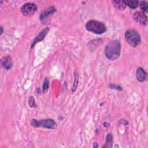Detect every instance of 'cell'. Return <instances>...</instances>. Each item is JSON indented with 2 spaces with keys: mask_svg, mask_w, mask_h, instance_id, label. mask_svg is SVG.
Returning <instances> with one entry per match:
<instances>
[{
  "mask_svg": "<svg viewBox=\"0 0 148 148\" xmlns=\"http://www.w3.org/2000/svg\"><path fill=\"white\" fill-rule=\"evenodd\" d=\"M49 81L48 80L47 78H46L43 82V92H45L46 91H47L48 88H49Z\"/></svg>",
  "mask_w": 148,
  "mask_h": 148,
  "instance_id": "obj_16",
  "label": "cell"
},
{
  "mask_svg": "<svg viewBox=\"0 0 148 148\" xmlns=\"http://www.w3.org/2000/svg\"><path fill=\"white\" fill-rule=\"evenodd\" d=\"M55 12H56V9L54 6H50L48 8L41 13L40 16V20L41 21H44L48 16L51 15Z\"/></svg>",
  "mask_w": 148,
  "mask_h": 148,
  "instance_id": "obj_8",
  "label": "cell"
},
{
  "mask_svg": "<svg viewBox=\"0 0 148 148\" xmlns=\"http://www.w3.org/2000/svg\"><path fill=\"white\" fill-rule=\"evenodd\" d=\"M133 18L141 25H146L147 23V17L142 12H136L133 14Z\"/></svg>",
  "mask_w": 148,
  "mask_h": 148,
  "instance_id": "obj_6",
  "label": "cell"
},
{
  "mask_svg": "<svg viewBox=\"0 0 148 148\" xmlns=\"http://www.w3.org/2000/svg\"><path fill=\"white\" fill-rule=\"evenodd\" d=\"M49 31V27H46L44 29H43L40 32V33L38 34V35H37L35 38L34 39L33 42H32V43L31 45V49H32L34 46L38 42H39L40 41L42 40L46 36V35L47 34L48 32Z\"/></svg>",
  "mask_w": 148,
  "mask_h": 148,
  "instance_id": "obj_7",
  "label": "cell"
},
{
  "mask_svg": "<svg viewBox=\"0 0 148 148\" xmlns=\"http://www.w3.org/2000/svg\"><path fill=\"white\" fill-rule=\"evenodd\" d=\"M1 34H2L3 33V28L2 27H1Z\"/></svg>",
  "mask_w": 148,
  "mask_h": 148,
  "instance_id": "obj_18",
  "label": "cell"
},
{
  "mask_svg": "<svg viewBox=\"0 0 148 148\" xmlns=\"http://www.w3.org/2000/svg\"><path fill=\"white\" fill-rule=\"evenodd\" d=\"M140 9L143 12H147L148 10V3L147 1H141L139 3Z\"/></svg>",
  "mask_w": 148,
  "mask_h": 148,
  "instance_id": "obj_15",
  "label": "cell"
},
{
  "mask_svg": "<svg viewBox=\"0 0 148 148\" xmlns=\"http://www.w3.org/2000/svg\"><path fill=\"white\" fill-rule=\"evenodd\" d=\"M136 77L139 82H143L146 79L147 73L142 68L139 67L136 70Z\"/></svg>",
  "mask_w": 148,
  "mask_h": 148,
  "instance_id": "obj_9",
  "label": "cell"
},
{
  "mask_svg": "<svg viewBox=\"0 0 148 148\" xmlns=\"http://www.w3.org/2000/svg\"><path fill=\"white\" fill-rule=\"evenodd\" d=\"M113 143V136L112 134H108L106 138L105 145L103 147H111Z\"/></svg>",
  "mask_w": 148,
  "mask_h": 148,
  "instance_id": "obj_12",
  "label": "cell"
},
{
  "mask_svg": "<svg viewBox=\"0 0 148 148\" xmlns=\"http://www.w3.org/2000/svg\"><path fill=\"white\" fill-rule=\"evenodd\" d=\"M1 64L2 66L6 70L10 69L12 66V61L10 56L8 55L4 57L1 60Z\"/></svg>",
  "mask_w": 148,
  "mask_h": 148,
  "instance_id": "obj_10",
  "label": "cell"
},
{
  "mask_svg": "<svg viewBox=\"0 0 148 148\" xmlns=\"http://www.w3.org/2000/svg\"><path fill=\"white\" fill-rule=\"evenodd\" d=\"M126 6H129L131 9H135L138 6L139 2L138 1H124Z\"/></svg>",
  "mask_w": 148,
  "mask_h": 148,
  "instance_id": "obj_13",
  "label": "cell"
},
{
  "mask_svg": "<svg viewBox=\"0 0 148 148\" xmlns=\"http://www.w3.org/2000/svg\"><path fill=\"white\" fill-rule=\"evenodd\" d=\"M75 80L73 82V86H72V91L73 92L76 90L77 87V85H78V82H79V76L77 75V73L75 72Z\"/></svg>",
  "mask_w": 148,
  "mask_h": 148,
  "instance_id": "obj_14",
  "label": "cell"
},
{
  "mask_svg": "<svg viewBox=\"0 0 148 148\" xmlns=\"http://www.w3.org/2000/svg\"><path fill=\"white\" fill-rule=\"evenodd\" d=\"M121 51V43L117 40L110 41L105 49L106 58L110 60H115L120 56Z\"/></svg>",
  "mask_w": 148,
  "mask_h": 148,
  "instance_id": "obj_1",
  "label": "cell"
},
{
  "mask_svg": "<svg viewBox=\"0 0 148 148\" xmlns=\"http://www.w3.org/2000/svg\"><path fill=\"white\" fill-rule=\"evenodd\" d=\"M37 9L38 8L34 3L28 2L21 6V12L25 16H30L35 13Z\"/></svg>",
  "mask_w": 148,
  "mask_h": 148,
  "instance_id": "obj_5",
  "label": "cell"
},
{
  "mask_svg": "<svg viewBox=\"0 0 148 148\" xmlns=\"http://www.w3.org/2000/svg\"><path fill=\"white\" fill-rule=\"evenodd\" d=\"M31 124L35 127H43L48 129H55L57 128V123L53 119H43L36 120L32 119L31 121Z\"/></svg>",
  "mask_w": 148,
  "mask_h": 148,
  "instance_id": "obj_4",
  "label": "cell"
},
{
  "mask_svg": "<svg viewBox=\"0 0 148 148\" xmlns=\"http://www.w3.org/2000/svg\"><path fill=\"white\" fill-rule=\"evenodd\" d=\"M112 2L114 7L118 10H124L126 8V5L124 1H113Z\"/></svg>",
  "mask_w": 148,
  "mask_h": 148,
  "instance_id": "obj_11",
  "label": "cell"
},
{
  "mask_svg": "<svg viewBox=\"0 0 148 148\" xmlns=\"http://www.w3.org/2000/svg\"><path fill=\"white\" fill-rule=\"evenodd\" d=\"M28 104L31 108L36 107V104L35 102V99L33 96H31L28 99Z\"/></svg>",
  "mask_w": 148,
  "mask_h": 148,
  "instance_id": "obj_17",
  "label": "cell"
},
{
  "mask_svg": "<svg viewBox=\"0 0 148 148\" xmlns=\"http://www.w3.org/2000/svg\"><path fill=\"white\" fill-rule=\"evenodd\" d=\"M86 28L88 31L96 34H102L106 31V27L101 22L96 20H90L87 22Z\"/></svg>",
  "mask_w": 148,
  "mask_h": 148,
  "instance_id": "obj_3",
  "label": "cell"
},
{
  "mask_svg": "<svg viewBox=\"0 0 148 148\" xmlns=\"http://www.w3.org/2000/svg\"><path fill=\"white\" fill-rule=\"evenodd\" d=\"M125 39L131 46L136 47L141 42L140 36L139 33L134 29H129L125 33Z\"/></svg>",
  "mask_w": 148,
  "mask_h": 148,
  "instance_id": "obj_2",
  "label": "cell"
}]
</instances>
